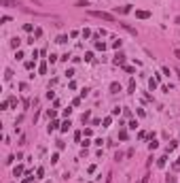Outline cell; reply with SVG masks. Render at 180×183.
<instances>
[{
  "label": "cell",
  "mask_w": 180,
  "mask_h": 183,
  "mask_svg": "<svg viewBox=\"0 0 180 183\" xmlns=\"http://www.w3.org/2000/svg\"><path fill=\"white\" fill-rule=\"evenodd\" d=\"M91 17H97V19H104V21H114V15L112 13H106V11H89Z\"/></svg>",
  "instance_id": "cell-1"
},
{
  "label": "cell",
  "mask_w": 180,
  "mask_h": 183,
  "mask_svg": "<svg viewBox=\"0 0 180 183\" xmlns=\"http://www.w3.org/2000/svg\"><path fill=\"white\" fill-rule=\"evenodd\" d=\"M136 17H138V19H148L150 13H148V11H136Z\"/></svg>",
  "instance_id": "cell-2"
},
{
  "label": "cell",
  "mask_w": 180,
  "mask_h": 183,
  "mask_svg": "<svg viewBox=\"0 0 180 183\" xmlns=\"http://www.w3.org/2000/svg\"><path fill=\"white\" fill-rule=\"evenodd\" d=\"M121 26H123V28H125V30L129 32V34H134V36L138 34V30H136V28H132V26H129V24H121Z\"/></svg>",
  "instance_id": "cell-3"
},
{
  "label": "cell",
  "mask_w": 180,
  "mask_h": 183,
  "mask_svg": "<svg viewBox=\"0 0 180 183\" xmlns=\"http://www.w3.org/2000/svg\"><path fill=\"white\" fill-rule=\"evenodd\" d=\"M112 62H114V64H123V62H125V56H123V53H117Z\"/></svg>",
  "instance_id": "cell-4"
},
{
  "label": "cell",
  "mask_w": 180,
  "mask_h": 183,
  "mask_svg": "<svg viewBox=\"0 0 180 183\" xmlns=\"http://www.w3.org/2000/svg\"><path fill=\"white\" fill-rule=\"evenodd\" d=\"M19 45H21V41L17 39V36H15V39H11V47H13V49H19Z\"/></svg>",
  "instance_id": "cell-5"
},
{
  "label": "cell",
  "mask_w": 180,
  "mask_h": 183,
  "mask_svg": "<svg viewBox=\"0 0 180 183\" xmlns=\"http://www.w3.org/2000/svg\"><path fill=\"white\" fill-rule=\"evenodd\" d=\"M70 126H72V123H70V119H68V121H64V123H62V128H59V130H62V132H68V130H70Z\"/></svg>",
  "instance_id": "cell-6"
},
{
  "label": "cell",
  "mask_w": 180,
  "mask_h": 183,
  "mask_svg": "<svg viewBox=\"0 0 180 183\" xmlns=\"http://www.w3.org/2000/svg\"><path fill=\"white\" fill-rule=\"evenodd\" d=\"M110 92H112V94H117V92H121V85H119V83H110Z\"/></svg>",
  "instance_id": "cell-7"
},
{
  "label": "cell",
  "mask_w": 180,
  "mask_h": 183,
  "mask_svg": "<svg viewBox=\"0 0 180 183\" xmlns=\"http://www.w3.org/2000/svg\"><path fill=\"white\" fill-rule=\"evenodd\" d=\"M95 49H100V51H104V49H106V43H102V41H97V43H95Z\"/></svg>",
  "instance_id": "cell-8"
},
{
  "label": "cell",
  "mask_w": 180,
  "mask_h": 183,
  "mask_svg": "<svg viewBox=\"0 0 180 183\" xmlns=\"http://www.w3.org/2000/svg\"><path fill=\"white\" fill-rule=\"evenodd\" d=\"M129 11H132V4H125V7L119 9V13H129Z\"/></svg>",
  "instance_id": "cell-9"
},
{
  "label": "cell",
  "mask_w": 180,
  "mask_h": 183,
  "mask_svg": "<svg viewBox=\"0 0 180 183\" xmlns=\"http://www.w3.org/2000/svg\"><path fill=\"white\" fill-rule=\"evenodd\" d=\"M57 43H59V45H64V43H68V36H66V34L57 36Z\"/></svg>",
  "instance_id": "cell-10"
},
{
  "label": "cell",
  "mask_w": 180,
  "mask_h": 183,
  "mask_svg": "<svg viewBox=\"0 0 180 183\" xmlns=\"http://www.w3.org/2000/svg\"><path fill=\"white\" fill-rule=\"evenodd\" d=\"M134 92H136V81L132 79V81H129V92H127V94H134Z\"/></svg>",
  "instance_id": "cell-11"
},
{
  "label": "cell",
  "mask_w": 180,
  "mask_h": 183,
  "mask_svg": "<svg viewBox=\"0 0 180 183\" xmlns=\"http://www.w3.org/2000/svg\"><path fill=\"white\" fill-rule=\"evenodd\" d=\"M121 45H123V41H121V39H117V41L112 43V47H114V49H121Z\"/></svg>",
  "instance_id": "cell-12"
},
{
  "label": "cell",
  "mask_w": 180,
  "mask_h": 183,
  "mask_svg": "<svg viewBox=\"0 0 180 183\" xmlns=\"http://www.w3.org/2000/svg\"><path fill=\"white\" fill-rule=\"evenodd\" d=\"M38 73H40V75H45V73H47V64H45V62L38 66Z\"/></svg>",
  "instance_id": "cell-13"
},
{
  "label": "cell",
  "mask_w": 180,
  "mask_h": 183,
  "mask_svg": "<svg viewBox=\"0 0 180 183\" xmlns=\"http://www.w3.org/2000/svg\"><path fill=\"white\" fill-rule=\"evenodd\" d=\"M178 147V145H176V141H172L170 145H167V153H170V151H174V149H176Z\"/></svg>",
  "instance_id": "cell-14"
},
{
  "label": "cell",
  "mask_w": 180,
  "mask_h": 183,
  "mask_svg": "<svg viewBox=\"0 0 180 183\" xmlns=\"http://www.w3.org/2000/svg\"><path fill=\"white\" fill-rule=\"evenodd\" d=\"M11 77H13V70H11V68H7V70H4V79H7V81H9Z\"/></svg>",
  "instance_id": "cell-15"
},
{
  "label": "cell",
  "mask_w": 180,
  "mask_h": 183,
  "mask_svg": "<svg viewBox=\"0 0 180 183\" xmlns=\"http://www.w3.org/2000/svg\"><path fill=\"white\" fill-rule=\"evenodd\" d=\"M148 149H150V151H152V149H157V141H155V138H150V143H148Z\"/></svg>",
  "instance_id": "cell-16"
},
{
  "label": "cell",
  "mask_w": 180,
  "mask_h": 183,
  "mask_svg": "<svg viewBox=\"0 0 180 183\" xmlns=\"http://www.w3.org/2000/svg\"><path fill=\"white\" fill-rule=\"evenodd\" d=\"M157 166H159V168H163V166H165V158H159V160H157Z\"/></svg>",
  "instance_id": "cell-17"
},
{
  "label": "cell",
  "mask_w": 180,
  "mask_h": 183,
  "mask_svg": "<svg viewBox=\"0 0 180 183\" xmlns=\"http://www.w3.org/2000/svg\"><path fill=\"white\" fill-rule=\"evenodd\" d=\"M21 173H24V168H21V166H17V168H15V170H13V175H15V177H19Z\"/></svg>",
  "instance_id": "cell-18"
},
{
  "label": "cell",
  "mask_w": 180,
  "mask_h": 183,
  "mask_svg": "<svg viewBox=\"0 0 180 183\" xmlns=\"http://www.w3.org/2000/svg\"><path fill=\"white\" fill-rule=\"evenodd\" d=\"M91 60H93V53H91V51L85 53V62H91Z\"/></svg>",
  "instance_id": "cell-19"
},
{
  "label": "cell",
  "mask_w": 180,
  "mask_h": 183,
  "mask_svg": "<svg viewBox=\"0 0 180 183\" xmlns=\"http://www.w3.org/2000/svg\"><path fill=\"white\" fill-rule=\"evenodd\" d=\"M0 21H2V24H9L11 17H9V15H2V17H0Z\"/></svg>",
  "instance_id": "cell-20"
},
{
  "label": "cell",
  "mask_w": 180,
  "mask_h": 183,
  "mask_svg": "<svg viewBox=\"0 0 180 183\" xmlns=\"http://www.w3.org/2000/svg\"><path fill=\"white\" fill-rule=\"evenodd\" d=\"M119 138H121V141H125V138H127V132L121 130V132H119Z\"/></svg>",
  "instance_id": "cell-21"
},
{
  "label": "cell",
  "mask_w": 180,
  "mask_h": 183,
  "mask_svg": "<svg viewBox=\"0 0 180 183\" xmlns=\"http://www.w3.org/2000/svg\"><path fill=\"white\" fill-rule=\"evenodd\" d=\"M148 87H150V89L157 87V81H155V79H150V81H148Z\"/></svg>",
  "instance_id": "cell-22"
},
{
  "label": "cell",
  "mask_w": 180,
  "mask_h": 183,
  "mask_svg": "<svg viewBox=\"0 0 180 183\" xmlns=\"http://www.w3.org/2000/svg\"><path fill=\"white\" fill-rule=\"evenodd\" d=\"M76 7H89V2H85V0H79V2H76Z\"/></svg>",
  "instance_id": "cell-23"
},
{
  "label": "cell",
  "mask_w": 180,
  "mask_h": 183,
  "mask_svg": "<svg viewBox=\"0 0 180 183\" xmlns=\"http://www.w3.org/2000/svg\"><path fill=\"white\" fill-rule=\"evenodd\" d=\"M57 126H59V123H57V121H53V123H51V126H49V132H53V130H55V128H57Z\"/></svg>",
  "instance_id": "cell-24"
},
{
  "label": "cell",
  "mask_w": 180,
  "mask_h": 183,
  "mask_svg": "<svg viewBox=\"0 0 180 183\" xmlns=\"http://www.w3.org/2000/svg\"><path fill=\"white\" fill-rule=\"evenodd\" d=\"M36 175H38V179H40V177H42V175H45V168H42V166H40V168H38V170H36Z\"/></svg>",
  "instance_id": "cell-25"
},
{
  "label": "cell",
  "mask_w": 180,
  "mask_h": 183,
  "mask_svg": "<svg viewBox=\"0 0 180 183\" xmlns=\"http://www.w3.org/2000/svg\"><path fill=\"white\" fill-rule=\"evenodd\" d=\"M49 62H51V64L57 62V56H55V53H51V56H49Z\"/></svg>",
  "instance_id": "cell-26"
},
{
  "label": "cell",
  "mask_w": 180,
  "mask_h": 183,
  "mask_svg": "<svg viewBox=\"0 0 180 183\" xmlns=\"http://www.w3.org/2000/svg\"><path fill=\"white\" fill-rule=\"evenodd\" d=\"M83 36H85V39H89V36H91V30L85 28V30H83Z\"/></svg>",
  "instance_id": "cell-27"
},
{
  "label": "cell",
  "mask_w": 180,
  "mask_h": 183,
  "mask_svg": "<svg viewBox=\"0 0 180 183\" xmlns=\"http://www.w3.org/2000/svg\"><path fill=\"white\" fill-rule=\"evenodd\" d=\"M174 170H180V160H178V162H174Z\"/></svg>",
  "instance_id": "cell-28"
},
{
  "label": "cell",
  "mask_w": 180,
  "mask_h": 183,
  "mask_svg": "<svg viewBox=\"0 0 180 183\" xmlns=\"http://www.w3.org/2000/svg\"><path fill=\"white\" fill-rule=\"evenodd\" d=\"M174 56H176L178 60H180V49H174Z\"/></svg>",
  "instance_id": "cell-29"
},
{
  "label": "cell",
  "mask_w": 180,
  "mask_h": 183,
  "mask_svg": "<svg viewBox=\"0 0 180 183\" xmlns=\"http://www.w3.org/2000/svg\"><path fill=\"white\" fill-rule=\"evenodd\" d=\"M176 24H178V26H180V17H176Z\"/></svg>",
  "instance_id": "cell-30"
},
{
  "label": "cell",
  "mask_w": 180,
  "mask_h": 183,
  "mask_svg": "<svg viewBox=\"0 0 180 183\" xmlns=\"http://www.w3.org/2000/svg\"><path fill=\"white\" fill-rule=\"evenodd\" d=\"M178 77H180V73H178Z\"/></svg>",
  "instance_id": "cell-31"
}]
</instances>
